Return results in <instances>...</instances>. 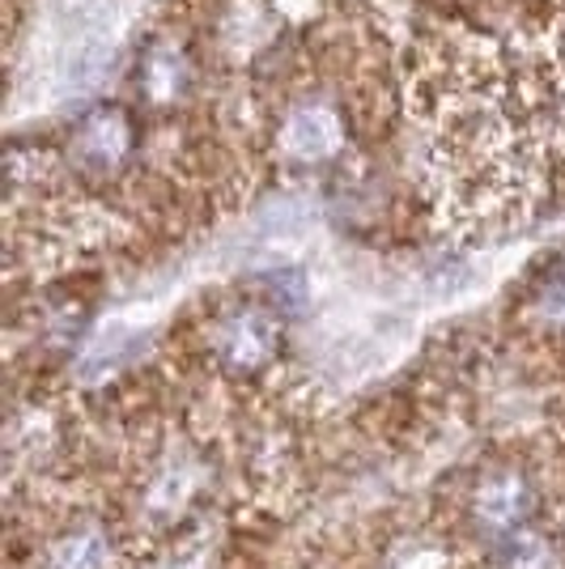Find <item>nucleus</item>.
Returning a JSON list of instances; mask_svg holds the SVG:
<instances>
[{
	"label": "nucleus",
	"instance_id": "f257e3e1",
	"mask_svg": "<svg viewBox=\"0 0 565 569\" xmlns=\"http://www.w3.org/2000/svg\"><path fill=\"white\" fill-rule=\"evenodd\" d=\"M277 340H281V332H277V319H272L268 310L242 307V310H230V315L217 323L212 349H217V357H221L230 370L251 375V370L272 361Z\"/></svg>",
	"mask_w": 565,
	"mask_h": 569
},
{
	"label": "nucleus",
	"instance_id": "f03ea898",
	"mask_svg": "<svg viewBox=\"0 0 565 569\" xmlns=\"http://www.w3.org/2000/svg\"><path fill=\"white\" fill-rule=\"evenodd\" d=\"M128 149H132V123L119 111H95L72 137V158L95 174L116 170L128 158Z\"/></svg>",
	"mask_w": 565,
	"mask_h": 569
},
{
	"label": "nucleus",
	"instance_id": "7ed1b4c3",
	"mask_svg": "<svg viewBox=\"0 0 565 569\" xmlns=\"http://www.w3.org/2000/svg\"><path fill=\"white\" fill-rule=\"evenodd\" d=\"M527 510H532V489L518 472H494L472 498V515L489 531H511L527 519Z\"/></svg>",
	"mask_w": 565,
	"mask_h": 569
},
{
	"label": "nucleus",
	"instance_id": "20e7f679",
	"mask_svg": "<svg viewBox=\"0 0 565 569\" xmlns=\"http://www.w3.org/2000/svg\"><path fill=\"white\" fill-rule=\"evenodd\" d=\"M281 144L294 153V158H303V162H319V158H328L340 149V119L331 107H298L294 116L285 119V132H281Z\"/></svg>",
	"mask_w": 565,
	"mask_h": 569
},
{
	"label": "nucleus",
	"instance_id": "39448f33",
	"mask_svg": "<svg viewBox=\"0 0 565 569\" xmlns=\"http://www.w3.org/2000/svg\"><path fill=\"white\" fill-rule=\"evenodd\" d=\"M111 561H116V552H111L107 531L102 527H81V531L60 536L43 552L39 569H111Z\"/></svg>",
	"mask_w": 565,
	"mask_h": 569
},
{
	"label": "nucleus",
	"instance_id": "423d86ee",
	"mask_svg": "<svg viewBox=\"0 0 565 569\" xmlns=\"http://www.w3.org/2000/svg\"><path fill=\"white\" fill-rule=\"evenodd\" d=\"M145 77H149V90L158 98H166L175 90V81L184 77V60H179V51L170 48H158L149 60H145Z\"/></svg>",
	"mask_w": 565,
	"mask_h": 569
},
{
	"label": "nucleus",
	"instance_id": "0eeeda50",
	"mask_svg": "<svg viewBox=\"0 0 565 569\" xmlns=\"http://www.w3.org/2000/svg\"><path fill=\"white\" fill-rule=\"evenodd\" d=\"M502 569H557V557L544 540H518Z\"/></svg>",
	"mask_w": 565,
	"mask_h": 569
}]
</instances>
